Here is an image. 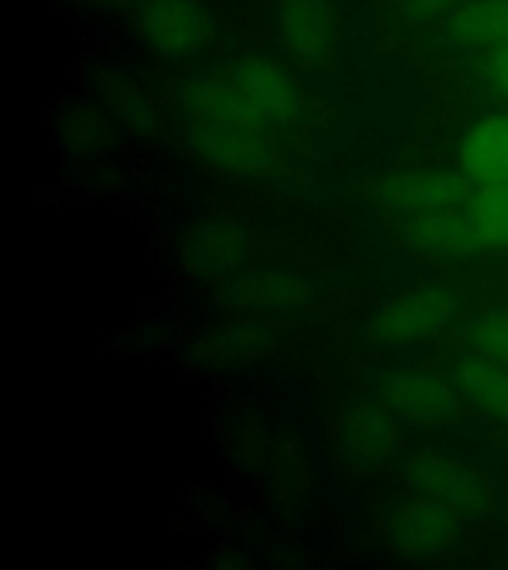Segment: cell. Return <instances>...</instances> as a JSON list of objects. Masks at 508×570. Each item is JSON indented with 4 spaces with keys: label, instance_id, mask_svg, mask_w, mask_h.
<instances>
[{
    "label": "cell",
    "instance_id": "obj_2",
    "mask_svg": "<svg viewBox=\"0 0 508 570\" xmlns=\"http://www.w3.org/2000/svg\"><path fill=\"white\" fill-rule=\"evenodd\" d=\"M226 87L241 110L262 128H285L301 116L303 92L289 66L265 53H244L226 75Z\"/></svg>",
    "mask_w": 508,
    "mask_h": 570
},
{
    "label": "cell",
    "instance_id": "obj_15",
    "mask_svg": "<svg viewBox=\"0 0 508 570\" xmlns=\"http://www.w3.org/2000/svg\"><path fill=\"white\" fill-rule=\"evenodd\" d=\"M449 33L461 48L508 42V0H472L449 18Z\"/></svg>",
    "mask_w": 508,
    "mask_h": 570
},
{
    "label": "cell",
    "instance_id": "obj_12",
    "mask_svg": "<svg viewBox=\"0 0 508 570\" xmlns=\"http://www.w3.org/2000/svg\"><path fill=\"white\" fill-rule=\"evenodd\" d=\"M399 422L401 419L387 404H363L351 410L342 422V443L356 461H383L399 443Z\"/></svg>",
    "mask_w": 508,
    "mask_h": 570
},
{
    "label": "cell",
    "instance_id": "obj_14",
    "mask_svg": "<svg viewBox=\"0 0 508 570\" xmlns=\"http://www.w3.org/2000/svg\"><path fill=\"white\" fill-rule=\"evenodd\" d=\"M390 196L404 212H431V208L463 205V199L470 196V181L461 176H446V173H417V176L399 178L390 187Z\"/></svg>",
    "mask_w": 508,
    "mask_h": 570
},
{
    "label": "cell",
    "instance_id": "obj_11",
    "mask_svg": "<svg viewBox=\"0 0 508 570\" xmlns=\"http://www.w3.org/2000/svg\"><path fill=\"white\" fill-rule=\"evenodd\" d=\"M408 235L417 247L434 249V253H461V249L481 247L472 214L463 212L461 205L417 212L408 220Z\"/></svg>",
    "mask_w": 508,
    "mask_h": 570
},
{
    "label": "cell",
    "instance_id": "obj_13",
    "mask_svg": "<svg viewBox=\"0 0 508 570\" xmlns=\"http://www.w3.org/2000/svg\"><path fill=\"white\" fill-rule=\"evenodd\" d=\"M455 386L472 407L508 422V372L490 356H463L455 365Z\"/></svg>",
    "mask_w": 508,
    "mask_h": 570
},
{
    "label": "cell",
    "instance_id": "obj_4",
    "mask_svg": "<svg viewBox=\"0 0 508 570\" xmlns=\"http://www.w3.org/2000/svg\"><path fill=\"white\" fill-rule=\"evenodd\" d=\"M458 529H461V517L417 497L392 511L387 520V541L401 559L437 561L455 550Z\"/></svg>",
    "mask_w": 508,
    "mask_h": 570
},
{
    "label": "cell",
    "instance_id": "obj_19",
    "mask_svg": "<svg viewBox=\"0 0 508 570\" xmlns=\"http://www.w3.org/2000/svg\"><path fill=\"white\" fill-rule=\"evenodd\" d=\"M490 80L508 98V42L499 45L494 57H490Z\"/></svg>",
    "mask_w": 508,
    "mask_h": 570
},
{
    "label": "cell",
    "instance_id": "obj_3",
    "mask_svg": "<svg viewBox=\"0 0 508 570\" xmlns=\"http://www.w3.org/2000/svg\"><path fill=\"white\" fill-rule=\"evenodd\" d=\"M458 318V301L443 288H419L383 303L369 324L372 338L383 345H413L440 336Z\"/></svg>",
    "mask_w": 508,
    "mask_h": 570
},
{
    "label": "cell",
    "instance_id": "obj_1",
    "mask_svg": "<svg viewBox=\"0 0 508 570\" xmlns=\"http://www.w3.org/2000/svg\"><path fill=\"white\" fill-rule=\"evenodd\" d=\"M182 122L196 149L226 173L267 176L274 169L267 128L241 110L226 80H190L182 92Z\"/></svg>",
    "mask_w": 508,
    "mask_h": 570
},
{
    "label": "cell",
    "instance_id": "obj_7",
    "mask_svg": "<svg viewBox=\"0 0 508 570\" xmlns=\"http://www.w3.org/2000/svg\"><path fill=\"white\" fill-rule=\"evenodd\" d=\"M280 39L292 60L319 69L336 53L333 0H280Z\"/></svg>",
    "mask_w": 508,
    "mask_h": 570
},
{
    "label": "cell",
    "instance_id": "obj_6",
    "mask_svg": "<svg viewBox=\"0 0 508 570\" xmlns=\"http://www.w3.org/2000/svg\"><path fill=\"white\" fill-rule=\"evenodd\" d=\"M253 256V235L244 226L226 220L196 223L182 235L178 258L196 279H221L238 274Z\"/></svg>",
    "mask_w": 508,
    "mask_h": 570
},
{
    "label": "cell",
    "instance_id": "obj_8",
    "mask_svg": "<svg viewBox=\"0 0 508 570\" xmlns=\"http://www.w3.org/2000/svg\"><path fill=\"white\" fill-rule=\"evenodd\" d=\"M408 481L413 497L428 499L434 505H443L446 511H452L461 520L463 517H479L485 505H488L481 481L461 461L422 454V458L410 463Z\"/></svg>",
    "mask_w": 508,
    "mask_h": 570
},
{
    "label": "cell",
    "instance_id": "obj_17",
    "mask_svg": "<svg viewBox=\"0 0 508 570\" xmlns=\"http://www.w3.org/2000/svg\"><path fill=\"white\" fill-rule=\"evenodd\" d=\"M294 294H297V285L271 271H253L241 283L232 285L235 303L250 309H283L294 301Z\"/></svg>",
    "mask_w": 508,
    "mask_h": 570
},
{
    "label": "cell",
    "instance_id": "obj_18",
    "mask_svg": "<svg viewBox=\"0 0 508 570\" xmlns=\"http://www.w3.org/2000/svg\"><path fill=\"white\" fill-rule=\"evenodd\" d=\"M472 345L479 347L481 354L497 360V363H508V309L490 312L485 318L472 324Z\"/></svg>",
    "mask_w": 508,
    "mask_h": 570
},
{
    "label": "cell",
    "instance_id": "obj_16",
    "mask_svg": "<svg viewBox=\"0 0 508 570\" xmlns=\"http://www.w3.org/2000/svg\"><path fill=\"white\" fill-rule=\"evenodd\" d=\"M470 214L481 244L488 247H508V181L485 185L470 199Z\"/></svg>",
    "mask_w": 508,
    "mask_h": 570
},
{
    "label": "cell",
    "instance_id": "obj_5",
    "mask_svg": "<svg viewBox=\"0 0 508 570\" xmlns=\"http://www.w3.org/2000/svg\"><path fill=\"white\" fill-rule=\"evenodd\" d=\"M381 401L401 422L422 431H440L452 422L458 410L446 381L422 368H399L387 374L381 383Z\"/></svg>",
    "mask_w": 508,
    "mask_h": 570
},
{
    "label": "cell",
    "instance_id": "obj_10",
    "mask_svg": "<svg viewBox=\"0 0 508 570\" xmlns=\"http://www.w3.org/2000/svg\"><path fill=\"white\" fill-rule=\"evenodd\" d=\"M458 167L470 181H508V119L488 116L461 137Z\"/></svg>",
    "mask_w": 508,
    "mask_h": 570
},
{
    "label": "cell",
    "instance_id": "obj_9",
    "mask_svg": "<svg viewBox=\"0 0 508 570\" xmlns=\"http://www.w3.org/2000/svg\"><path fill=\"white\" fill-rule=\"evenodd\" d=\"M137 27L143 42L160 57H187L199 51L208 36L199 0H143Z\"/></svg>",
    "mask_w": 508,
    "mask_h": 570
}]
</instances>
